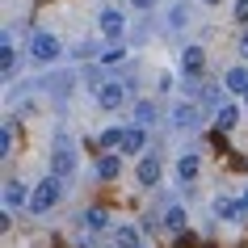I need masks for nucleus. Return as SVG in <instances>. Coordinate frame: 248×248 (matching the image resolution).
<instances>
[{"instance_id": "f257e3e1", "label": "nucleus", "mask_w": 248, "mask_h": 248, "mask_svg": "<svg viewBox=\"0 0 248 248\" xmlns=\"http://www.w3.org/2000/svg\"><path fill=\"white\" fill-rule=\"evenodd\" d=\"M59 181L63 177H51V181H38V189L30 194V215H46V210L59 202Z\"/></svg>"}, {"instance_id": "f03ea898", "label": "nucleus", "mask_w": 248, "mask_h": 248, "mask_svg": "<svg viewBox=\"0 0 248 248\" xmlns=\"http://www.w3.org/2000/svg\"><path fill=\"white\" fill-rule=\"evenodd\" d=\"M59 51H63V46H59V38H55V34H34V38H30V55H34V59H42V63L59 59Z\"/></svg>"}, {"instance_id": "7ed1b4c3", "label": "nucleus", "mask_w": 248, "mask_h": 248, "mask_svg": "<svg viewBox=\"0 0 248 248\" xmlns=\"http://www.w3.org/2000/svg\"><path fill=\"white\" fill-rule=\"evenodd\" d=\"M97 101H101L105 109H118V105L126 101V84H122V80H101V84H97Z\"/></svg>"}, {"instance_id": "20e7f679", "label": "nucleus", "mask_w": 248, "mask_h": 248, "mask_svg": "<svg viewBox=\"0 0 248 248\" xmlns=\"http://www.w3.org/2000/svg\"><path fill=\"white\" fill-rule=\"evenodd\" d=\"M51 172H55V177H72V172H76V152L59 143L51 152Z\"/></svg>"}, {"instance_id": "39448f33", "label": "nucleus", "mask_w": 248, "mask_h": 248, "mask_svg": "<svg viewBox=\"0 0 248 248\" xmlns=\"http://www.w3.org/2000/svg\"><path fill=\"white\" fill-rule=\"evenodd\" d=\"M101 34L105 38H122V34H126V17L118 13V9H105L101 13Z\"/></svg>"}, {"instance_id": "423d86ee", "label": "nucleus", "mask_w": 248, "mask_h": 248, "mask_svg": "<svg viewBox=\"0 0 248 248\" xmlns=\"http://www.w3.org/2000/svg\"><path fill=\"white\" fill-rule=\"evenodd\" d=\"M135 177H139V185H156L160 181V156H143L139 169H135Z\"/></svg>"}, {"instance_id": "0eeeda50", "label": "nucleus", "mask_w": 248, "mask_h": 248, "mask_svg": "<svg viewBox=\"0 0 248 248\" xmlns=\"http://www.w3.org/2000/svg\"><path fill=\"white\" fill-rule=\"evenodd\" d=\"M181 63H185V72H189V76H198V72L206 67V55H202V46H185Z\"/></svg>"}, {"instance_id": "6e6552de", "label": "nucleus", "mask_w": 248, "mask_h": 248, "mask_svg": "<svg viewBox=\"0 0 248 248\" xmlns=\"http://www.w3.org/2000/svg\"><path fill=\"white\" fill-rule=\"evenodd\" d=\"M143 143H147L143 122H139V126H126V131H122V147H126V152H143Z\"/></svg>"}, {"instance_id": "1a4fd4ad", "label": "nucleus", "mask_w": 248, "mask_h": 248, "mask_svg": "<svg viewBox=\"0 0 248 248\" xmlns=\"http://www.w3.org/2000/svg\"><path fill=\"white\" fill-rule=\"evenodd\" d=\"M26 202V185L21 181H4V210H17Z\"/></svg>"}, {"instance_id": "9d476101", "label": "nucleus", "mask_w": 248, "mask_h": 248, "mask_svg": "<svg viewBox=\"0 0 248 248\" xmlns=\"http://www.w3.org/2000/svg\"><path fill=\"white\" fill-rule=\"evenodd\" d=\"M240 210H248V206H240L235 198H215V215L219 219H240Z\"/></svg>"}, {"instance_id": "9b49d317", "label": "nucleus", "mask_w": 248, "mask_h": 248, "mask_svg": "<svg viewBox=\"0 0 248 248\" xmlns=\"http://www.w3.org/2000/svg\"><path fill=\"white\" fill-rule=\"evenodd\" d=\"M223 84H227L232 93H248V72H244V67H232V72L223 76Z\"/></svg>"}, {"instance_id": "f8f14e48", "label": "nucleus", "mask_w": 248, "mask_h": 248, "mask_svg": "<svg viewBox=\"0 0 248 248\" xmlns=\"http://www.w3.org/2000/svg\"><path fill=\"white\" fill-rule=\"evenodd\" d=\"M235 118H240V109H235L232 101H227V105H219V109H215V122H219L223 131H232V126H235Z\"/></svg>"}, {"instance_id": "ddd939ff", "label": "nucleus", "mask_w": 248, "mask_h": 248, "mask_svg": "<svg viewBox=\"0 0 248 248\" xmlns=\"http://www.w3.org/2000/svg\"><path fill=\"white\" fill-rule=\"evenodd\" d=\"M118 172H122V164H118V156H101V160H97V177H105V181H114Z\"/></svg>"}, {"instance_id": "4468645a", "label": "nucleus", "mask_w": 248, "mask_h": 248, "mask_svg": "<svg viewBox=\"0 0 248 248\" xmlns=\"http://www.w3.org/2000/svg\"><path fill=\"white\" fill-rule=\"evenodd\" d=\"M172 122H177V126H198V109L194 105H177V109H172Z\"/></svg>"}, {"instance_id": "2eb2a0df", "label": "nucleus", "mask_w": 248, "mask_h": 248, "mask_svg": "<svg viewBox=\"0 0 248 248\" xmlns=\"http://www.w3.org/2000/svg\"><path fill=\"white\" fill-rule=\"evenodd\" d=\"M177 177H181V181H194L198 177V156H181L177 160Z\"/></svg>"}, {"instance_id": "dca6fc26", "label": "nucleus", "mask_w": 248, "mask_h": 248, "mask_svg": "<svg viewBox=\"0 0 248 248\" xmlns=\"http://www.w3.org/2000/svg\"><path fill=\"white\" fill-rule=\"evenodd\" d=\"M164 227H169V232H185V210L172 206L169 215H164Z\"/></svg>"}, {"instance_id": "f3484780", "label": "nucleus", "mask_w": 248, "mask_h": 248, "mask_svg": "<svg viewBox=\"0 0 248 248\" xmlns=\"http://www.w3.org/2000/svg\"><path fill=\"white\" fill-rule=\"evenodd\" d=\"M118 244H122V248H135V244H139V227H131V223L118 227Z\"/></svg>"}, {"instance_id": "a211bd4d", "label": "nucleus", "mask_w": 248, "mask_h": 248, "mask_svg": "<svg viewBox=\"0 0 248 248\" xmlns=\"http://www.w3.org/2000/svg\"><path fill=\"white\" fill-rule=\"evenodd\" d=\"M105 223H109V219H105V210H84V227H93V232H101Z\"/></svg>"}, {"instance_id": "6ab92c4d", "label": "nucleus", "mask_w": 248, "mask_h": 248, "mask_svg": "<svg viewBox=\"0 0 248 248\" xmlns=\"http://www.w3.org/2000/svg\"><path fill=\"white\" fill-rule=\"evenodd\" d=\"M135 118H139V122H156V105H152V101H139V105H135Z\"/></svg>"}, {"instance_id": "aec40b11", "label": "nucleus", "mask_w": 248, "mask_h": 248, "mask_svg": "<svg viewBox=\"0 0 248 248\" xmlns=\"http://www.w3.org/2000/svg\"><path fill=\"white\" fill-rule=\"evenodd\" d=\"M97 147H122V131H105L97 139Z\"/></svg>"}, {"instance_id": "412c9836", "label": "nucleus", "mask_w": 248, "mask_h": 248, "mask_svg": "<svg viewBox=\"0 0 248 248\" xmlns=\"http://www.w3.org/2000/svg\"><path fill=\"white\" fill-rule=\"evenodd\" d=\"M9 152H13V126L0 131V156H9Z\"/></svg>"}, {"instance_id": "4be33fe9", "label": "nucleus", "mask_w": 248, "mask_h": 248, "mask_svg": "<svg viewBox=\"0 0 248 248\" xmlns=\"http://www.w3.org/2000/svg\"><path fill=\"white\" fill-rule=\"evenodd\" d=\"M101 59H105V63H118V59H122V46H109V51H105Z\"/></svg>"}, {"instance_id": "5701e85b", "label": "nucleus", "mask_w": 248, "mask_h": 248, "mask_svg": "<svg viewBox=\"0 0 248 248\" xmlns=\"http://www.w3.org/2000/svg\"><path fill=\"white\" fill-rule=\"evenodd\" d=\"M235 17H240V21H248V0H240V4H235Z\"/></svg>"}, {"instance_id": "b1692460", "label": "nucleus", "mask_w": 248, "mask_h": 248, "mask_svg": "<svg viewBox=\"0 0 248 248\" xmlns=\"http://www.w3.org/2000/svg\"><path fill=\"white\" fill-rule=\"evenodd\" d=\"M177 248H198V240H194V235H181V240H177Z\"/></svg>"}, {"instance_id": "393cba45", "label": "nucleus", "mask_w": 248, "mask_h": 248, "mask_svg": "<svg viewBox=\"0 0 248 248\" xmlns=\"http://www.w3.org/2000/svg\"><path fill=\"white\" fill-rule=\"evenodd\" d=\"M126 4H135V9H152V0H126Z\"/></svg>"}, {"instance_id": "a878e982", "label": "nucleus", "mask_w": 248, "mask_h": 248, "mask_svg": "<svg viewBox=\"0 0 248 248\" xmlns=\"http://www.w3.org/2000/svg\"><path fill=\"white\" fill-rule=\"evenodd\" d=\"M240 51H244V59H248V34H244V38H240Z\"/></svg>"}, {"instance_id": "bb28decb", "label": "nucleus", "mask_w": 248, "mask_h": 248, "mask_svg": "<svg viewBox=\"0 0 248 248\" xmlns=\"http://www.w3.org/2000/svg\"><path fill=\"white\" fill-rule=\"evenodd\" d=\"M202 4H219V0H202Z\"/></svg>"}, {"instance_id": "cd10ccee", "label": "nucleus", "mask_w": 248, "mask_h": 248, "mask_svg": "<svg viewBox=\"0 0 248 248\" xmlns=\"http://www.w3.org/2000/svg\"><path fill=\"white\" fill-rule=\"evenodd\" d=\"M244 206H248V194H244Z\"/></svg>"}, {"instance_id": "c85d7f7f", "label": "nucleus", "mask_w": 248, "mask_h": 248, "mask_svg": "<svg viewBox=\"0 0 248 248\" xmlns=\"http://www.w3.org/2000/svg\"><path fill=\"white\" fill-rule=\"evenodd\" d=\"M135 248H143V244H135Z\"/></svg>"}, {"instance_id": "c756f323", "label": "nucleus", "mask_w": 248, "mask_h": 248, "mask_svg": "<svg viewBox=\"0 0 248 248\" xmlns=\"http://www.w3.org/2000/svg\"><path fill=\"white\" fill-rule=\"evenodd\" d=\"M244 97H248V93H244Z\"/></svg>"}]
</instances>
